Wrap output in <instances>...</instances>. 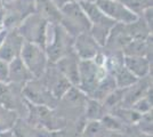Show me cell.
<instances>
[{
    "instance_id": "cell-1",
    "label": "cell",
    "mask_w": 153,
    "mask_h": 137,
    "mask_svg": "<svg viewBox=\"0 0 153 137\" xmlns=\"http://www.w3.org/2000/svg\"><path fill=\"white\" fill-rule=\"evenodd\" d=\"M73 46V38L61 24L48 23L46 31L45 50L47 57L57 62L59 59L70 53V48Z\"/></svg>"
},
{
    "instance_id": "cell-2",
    "label": "cell",
    "mask_w": 153,
    "mask_h": 137,
    "mask_svg": "<svg viewBox=\"0 0 153 137\" xmlns=\"http://www.w3.org/2000/svg\"><path fill=\"white\" fill-rule=\"evenodd\" d=\"M80 5L90 22V34L98 42V45L105 46L108 34L112 27L115 25V22L103 13L95 2L82 1L80 2Z\"/></svg>"
},
{
    "instance_id": "cell-3",
    "label": "cell",
    "mask_w": 153,
    "mask_h": 137,
    "mask_svg": "<svg viewBox=\"0 0 153 137\" xmlns=\"http://www.w3.org/2000/svg\"><path fill=\"white\" fill-rule=\"evenodd\" d=\"M62 19L59 24L70 33L72 37H76L82 32L90 30V22L83 12L79 1H71L61 7Z\"/></svg>"
},
{
    "instance_id": "cell-4",
    "label": "cell",
    "mask_w": 153,
    "mask_h": 137,
    "mask_svg": "<svg viewBox=\"0 0 153 137\" xmlns=\"http://www.w3.org/2000/svg\"><path fill=\"white\" fill-rule=\"evenodd\" d=\"M4 5V22L2 27L14 30L25 20L27 16L36 13L34 0H7Z\"/></svg>"
},
{
    "instance_id": "cell-5",
    "label": "cell",
    "mask_w": 153,
    "mask_h": 137,
    "mask_svg": "<svg viewBox=\"0 0 153 137\" xmlns=\"http://www.w3.org/2000/svg\"><path fill=\"white\" fill-rule=\"evenodd\" d=\"M47 26H48V22L45 19H42L37 13H33L30 16H27L16 27V31L24 39V41L37 44L45 48Z\"/></svg>"
},
{
    "instance_id": "cell-6",
    "label": "cell",
    "mask_w": 153,
    "mask_h": 137,
    "mask_svg": "<svg viewBox=\"0 0 153 137\" xmlns=\"http://www.w3.org/2000/svg\"><path fill=\"white\" fill-rule=\"evenodd\" d=\"M19 57L34 77H40L47 65V54L44 47L24 41Z\"/></svg>"
},
{
    "instance_id": "cell-7",
    "label": "cell",
    "mask_w": 153,
    "mask_h": 137,
    "mask_svg": "<svg viewBox=\"0 0 153 137\" xmlns=\"http://www.w3.org/2000/svg\"><path fill=\"white\" fill-rule=\"evenodd\" d=\"M95 4L108 17L115 23L129 24L138 20V15L117 0H96Z\"/></svg>"
},
{
    "instance_id": "cell-8",
    "label": "cell",
    "mask_w": 153,
    "mask_h": 137,
    "mask_svg": "<svg viewBox=\"0 0 153 137\" xmlns=\"http://www.w3.org/2000/svg\"><path fill=\"white\" fill-rule=\"evenodd\" d=\"M23 44L24 39L19 36L16 29L7 30L5 39L0 46V59L6 63H10L16 57H19Z\"/></svg>"
},
{
    "instance_id": "cell-9",
    "label": "cell",
    "mask_w": 153,
    "mask_h": 137,
    "mask_svg": "<svg viewBox=\"0 0 153 137\" xmlns=\"http://www.w3.org/2000/svg\"><path fill=\"white\" fill-rule=\"evenodd\" d=\"M73 47L76 55L81 59H93L100 50L98 42L94 39L89 31L78 34L73 40Z\"/></svg>"
},
{
    "instance_id": "cell-10",
    "label": "cell",
    "mask_w": 153,
    "mask_h": 137,
    "mask_svg": "<svg viewBox=\"0 0 153 137\" xmlns=\"http://www.w3.org/2000/svg\"><path fill=\"white\" fill-rule=\"evenodd\" d=\"M36 13L45 19L48 23L59 24L62 19L61 8L53 0H34Z\"/></svg>"
},
{
    "instance_id": "cell-11",
    "label": "cell",
    "mask_w": 153,
    "mask_h": 137,
    "mask_svg": "<svg viewBox=\"0 0 153 137\" xmlns=\"http://www.w3.org/2000/svg\"><path fill=\"white\" fill-rule=\"evenodd\" d=\"M123 64L128 71L131 72L136 78L145 77L150 71V61L144 56L125 55Z\"/></svg>"
},
{
    "instance_id": "cell-12",
    "label": "cell",
    "mask_w": 153,
    "mask_h": 137,
    "mask_svg": "<svg viewBox=\"0 0 153 137\" xmlns=\"http://www.w3.org/2000/svg\"><path fill=\"white\" fill-rule=\"evenodd\" d=\"M32 77V73L29 71L21 57H16L10 63H8V78L13 79L15 81H24Z\"/></svg>"
},
{
    "instance_id": "cell-13",
    "label": "cell",
    "mask_w": 153,
    "mask_h": 137,
    "mask_svg": "<svg viewBox=\"0 0 153 137\" xmlns=\"http://www.w3.org/2000/svg\"><path fill=\"white\" fill-rule=\"evenodd\" d=\"M117 1L121 2L122 5H125L138 16H140L142 12L145 8L152 6V0H117Z\"/></svg>"
},
{
    "instance_id": "cell-14",
    "label": "cell",
    "mask_w": 153,
    "mask_h": 137,
    "mask_svg": "<svg viewBox=\"0 0 153 137\" xmlns=\"http://www.w3.org/2000/svg\"><path fill=\"white\" fill-rule=\"evenodd\" d=\"M136 79L137 78L135 77L134 74L126 69V66H121L117 71V81H118V86H120V87L133 85L136 81Z\"/></svg>"
},
{
    "instance_id": "cell-15",
    "label": "cell",
    "mask_w": 153,
    "mask_h": 137,
    "mask_svg": "<svg viewBox=\"0 0 153 137\" xmlns=\"http://www.w3.org/2000/svg\"><path fill=\"white\" fill-rule=\"evenodd\" d=\"M8 63L0 59V82L8 80Z\"/></svg>"
},
{
    "instance_id": "cell-16",
    "label": "cell",
    "mask_w": 153,
    "mask_h": 137,
    "mask_svg": "<svg viewBox=\"0 0 153 137\" xmlns=\"http://www.w3.org/2000/svg\"><path fill=\"white\" fill-rule=\"evenodd\" d=\"M53 1H54V2H55V4L61 8V7H63L65 4L71 2V1H74V0H53Z\"/></svg>"
},
{
    "instance_id": "cell-17",
    "label": "cell",
    "mask_w": 153,
    "mask_h": 137,
    "mask_svg": "<svg viewBox=\"0 0 153 137\" xmlns=\"http://www.w3.org/2000/svg\"><path fill=\"white\" fill-rule=\"evenodd\" d=\"M4 22V5H2V0H0V26H2Z\"/></svg>"
},
{
    "instance_id": "cell-18",
    "label": "cell",
    "mask_w": 153,
    "mask_h": 137,
    "mask_svg": "<svg viewBox=\"0 0 153 137\" xmlns=\"http://www.w3.org/2000/svg\"><path fill=\"white\" fill-rule=\"evenodd\" d=\"M6 33H7L6 29H2V30L0 31V46H1L2 41H4V39H5V36H6Z\"/></svg>"
},
{
    "instance_id": "cell-19",
    "label": "cell",
    "mask_w": 153,
    "mask_h": 137,
    "mask_svg": "<svg viewBox=\"0 0 153 137\" xmlns=\"http://www.w3.org/2000/svg\"><path fill=\"white\" fill-rule=\"evenodd\" d=\"M76 1H79V2H82V1H85V2H95L96 0H76Z\"/></svg>"
},
{
    "instance_id": "cell-20",
    "label": "cell",
    "mask_w": 153,
    "mask_h": 137,
    "mask_svg": "<svg viewBox=\"0 0 153 137\" xmlns=\"http://www.w3.org/2000/svg\"><path fill=\"white\" fill-rule=\"evenodd\" d=\"M2 29H4V27H2V26H0V31H1V30H2Z\"/></svg>"
},
{
    "instance_id": "cell-21",
    "label": "cell",
    "mask_w": 153,
    "mask_h": 137,
    "mask_svg": "<svg viewBox=\"0 0 153 137\" xmlns=\"http://www.w3.org/2000/svg\"><path fill=\"white\" fill-rule=\"evenodd\" d=\"M2 1H7V0H2Z\"/></svg>"
}]
</instances>
